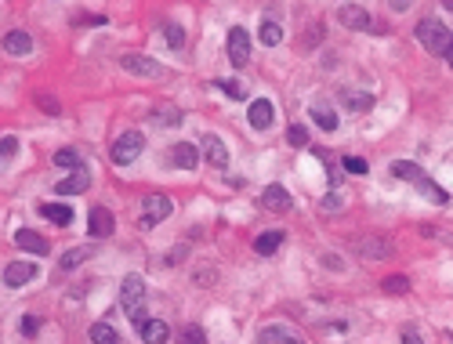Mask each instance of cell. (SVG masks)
<instances>
[{
	"instance_id": "cell-1",
	"label": "cell",
	"mask_w": 453,
	"mask_h": 344,
	"mask_svg": "<svg viewBox=\"0 0 453 344\" xmlns=\"http://www.w3.org/2000/svg\"><path fill=\"white\" fill-rule=\"evenodd\" d=\"M388 170H392V178H403V181H410V185H414V188L421 192L424 200H431L435 207H446V203H449L446 188H439V185L431 181V178L424 174V170H421L417 163H410V160H395V163L388 167Z\"/></svg>"
},
{
	"instance_id": "cell-2",
	"label": "cell",
	"mask_w": 453,
	"mask_h": 344,
	"mask_svg": "<svg viewBox=\"0 0 453 344\" xmlns=\"http://www.w3.org/2000/svg\"><path fill=\"white\" fill-rule=\"evenodd\" d=\"M120 305L127 312V319L135 322V330L145 322V279L142 275H123V283H120Z\"/></svg>"
},
{
	"instance_id": "cell-3",
	"label": "cell",
	"mask_w": 453,
	"mask_h": 344,
	"mask_svg": "<svg viewBox=\"0 0 453 344\" xmlns=\"http://www.w3.org/2000/svg\"><path fill=\"white\" fill-rule=\"evenodd\" d=\"M417 40L424 44V51H431V55H446V48H449V29L439 22V18H421L417 22Z\"/></svg>"
},
{
	"instance_id": "cell-4",
	"label": "cell",
	"mask_w": 453,
	"mask_h": 344,
	"mask_svg": "<svg viewBox=\"0 0 453 344\" xmlns=\"http://www.w3.org/2000/svg\"><path fill=\"white\" fill-rule=\"evenodd\" d=\"M142 149H145V138L138 131H123L116 142H113V163L127 167V163H135L142 156Z\"/></svg>"
},
{
	"instance_id": "cell-5",
	"label": "cell",
	"mask_w": 453,
	"mask_h": 344,
	"mask_svg": "<svg viewBox=\"0 0 453 344\" xmlns=\"http://www.w3.org/2000/svg\"><path fill=\"white\" fill-rule=\"evenodd\" d=\"M120 66H123V73H131V76H149V80L163 76V66H160V62L149 58V55H138V51L120 55Z\"/></svg>"
},
{
	"instance_id": "cell-6",
	"label": "cell",
	"mask_w": 453,
	"mask_h": 344,
	"mask_svg": "<svg viewBox=\"0 0 453 344\" xmlns=\"http://www.w3.org/2000/svg\"><path fill=\"white\" fill-rule=\"evenodd\" d=\"M142 207H145V214H142L138 228H153V225L167 221V218H170V210H175V203H170L167 196H160V192H153V196H145V200H142Z\"/></svg>"
},
{
	"instance_id": "cell-7",
	"label": "cell",
	"mask_w": 453,
	"mask_h": 344,
	"mask_svg": "<svg viewBox=\"0 0 453 344\" xmlns=\"http://www.w3.org/2000/svg\"><path fill=\"white\" fill-rule=\"evenodd\" d=\"M352 250L359 257H370V261H384V257H392V240H381V235H356L352 240Z\"/></svg>"
},
{
	"instance_id": "cell-8",
	"label": "cell",
	"mask_w": 453,
	"mask_h": 344,
	"mask_svg": "<svg viewBox=\"0 0 453 344\" xmlns=\"http://www.w3.org/2000/svg\"><path fill=\"white\" fill-rule=\"evenodd\" d=\"M229 62L236 69L250 66V33L243 26H232L229 29Z\"/></svg>"
},
{
	"instance_id": "cell-9",
	"label": "cell",
	"mask_w": 453,
	"mask_h": 344,
	"mask_svg": "<svg viewBox=\"0 0 453 344\" xmlns=\"http://www.w3.org/2000/svg\"><path fill=\"white\" fill-rule=\"evenodd\" d=\"M116 228V218H113V210H105V207H95L91 210V218H88V232L95 235V240H109Z\"/></svg>"
},
{
	"instance_id": "cell-10",
	"label": "cell",
	"mask_w": 453,
	"mask_h": 344,
	"mask_svg": "<svg viewBox=\"0 0 453 344\" xmlns=\"http://www.w3.org/2000/svg\"><path fill=\"white\" fill-rule=\"evenodd\" d=\"M337 18H341V26H349V29H370L374 26V18L366 8H356V4H341L337 8Z\"/></svg>"
},
{
	"instance_id": "cell-11",
	"label": "cell",
	"mask_w": 453,
	"mask_h": 344,
	"mask_svg": "<svg viewBox=\"0 0 453 344\" xmlns=\"http://www.w3.org/2000/svg\"><path fill=\"white\" fill-rule=\"evenodd\" d=\"M337 102H341L349 113H370V109H374V95H370V91H356V88H344V91L337 95Z\"/></svg>"
},
{
	"instance_id": "cell-12",
	"label": "cell",
	"mask_w": 453,
	"mask_h": 344,
	"mask_svg": "<svg viewBox=\"0 0 453 344\" xmlns=\"http://www.w3.org/2000/svg\"><path fill=\"white\" fill-rule=\"evenodd\" d=\"M15 247H18V250H29V254H36V257H48V250H51V243L44 240V235H36L33 228H18V232H15Z\"/></svg>"
},
{
	"instance_id": "cell-13",
	"label": "cell",
	"mask_w": 453,
	"mask_h": 344,
	"mask_svg": "<svg viewBox=\"0 0 453 344\" xmlns=\"http://www.w3.org/2000/svg\"><path fill=\"white\" fill-rule=\"evenodd\" d=\"M170 163H175L178 170H196V163H200L196 145L192 142H175L170 145Z\"/></svg>"
},
{
	"instance_id": "cell-14",
	"label": "cell",
	"mask_w": 453,
	"mask_h": 344,
	"mask_svg": "<svg viewBox=\"0 0 453 344\" xmlns=\"http://www.w3.org/2000/svg\"><path fill=\"white\" fill-rule=\"evenodd\" d=\"M272 116H276V109H272V102H269V98H257V102H250V113H247V120H250L254 131H269V127H272Z\"/></svg>"
},
{
	"instance_id": "cell-15",
	"label": "cell",
	"mask_w": 453,
	"mask_h": 344,
	"mask_svg": "<svg viewBox=\"0 0 453 344\" xmlns=\"http://www.w3.org/2000/svg\"><path fill=\"white\" fill-rule=\"evenodd\" d=\"M36 275V265L33 261H11L8 268H4V287H26L29 283V279Z\"/></svg>"
},
{
	"instance_id": "cell-16",
	"label": "cell",
	"mask_w": 453,
	"mask_h": 344,
	"mask_svg": "<svg viewBox=\"0 0 453 344\" xmlns=\"http://www.w3.org/2000/svg\"><path fill=\"white\" fill-rule=\"evenodd\" d=\"M88 188H91V174H88V170H73L69 178H62L55 185L58 196H80V192H88Z\"/></svg>"
},
{
	"instance_id": "cell-17",
	"label": "cell",
	"mask_w": 453,
	"mask_h": 344,
	"mask_svg": "<svg viewBox=\"0 0 453 344\" xmlns=\"http://www.w3.org/2000/svg\"><path fill=\"white\" fill-rule=\"evenodd\" d=\"M262 203H265V210H276V214H287V210L294 207L290 192H287L283 185H269V188L262 192Z\"/></svg>"
},
{
	"instance_id": "cell-18",
	"label": "cell",
	"mask_w": 453,
	"mask_h": 344,
	"mask_svg": "<svg viewBox=\"0 0 453 344\" xmlns=\"http://www.w3.org/2000/svg\"><path fill=\"white\" fill-rule=\"evenodd\" d=\"M257 344H305L301 340V333H294L290 326H265L262 333H257Z\"/></svg>"
},
{
	"instance_id": "cell-19",
	"label": "cell",
	"mask_w": 453,
	"mask_h": 344,
	"mask_svg": "<svg viewBox=\"0 0 453 344\" xmlns=\"http://www.w3.org/2000/svg\"><path fill=\"white\" fill-rule=\"evenodd\" d=\"M29 51H33V36H29L26 29H11V33L4 36V55L22 58V55H29Z\"/></svg>"
},
{
	"instance_id": "cell-20",
	"label": "cell",
	"mask_w": 453,
	"mask_h": 344,
	"mask_svg": "<svg viewBox=\"0 0 453 344\" xmlns=\"http://www.w3.org/2000/svg\"><path fill=\"white\" fill-rule=\"evenodd\" d=\"M138 337L145 340V344H167V337H170V326L163 319H145L142 326H138Z\"/></svg>"
},
{
	"instance_id": "cell-21",
	"label": "cell",
	"mask_w": 453,
	"mask_h": 344,
	"mask_svg": "<svg viewBox=\"0 0 453 344\" xmlns=\"http://www.w3.org/2000/svg\"><path fill=\"white\" fill-rule=\"evenodd\" d=\"M203 145H207V163H210L214 170H225V167H229V149H225V142H222L218 135H207Z\"/></svg>"
},
{
	"instance_id": "cell-22",
	"label": "cell",
	"mask_w": 453,
	"mask_h": 344,
	"mask_svg": "<svg viewBox=\"0 0 453 344\" xmlns=\"http://www.w3.org/2000/svg\"><path fill=\"white\" fill-rule=\"evenodd\" d=\"M279 243H283V232L279 228H272V232H262L254 240V254H262V257H269V254H276L279 250Z\"/></svg>"
},
{
	"instance_id": "cell-23",
	"label": "cell",
	"mask_w": 453,
	"mask_h": 344,
	"mask_svg": "<svg viewBox=\"0 0 453 344\" xmlns=\"http://www.w3.org/2000/svg\"><path fill=\"white\" fill-rule=\"evenodd\" d=\"M40 214L55 225H73V210L66 203H40Z\"/></svg>"
},
{
	"instance_id": "cell-24",
	"label": "cell",
	"mask_w": 453,
	"mask_h": 344,
	"mask_svg": "<svg viewBox=\"0 0 453 344\" xmlns=\"http://www.w3.org/2000/svg\"><path fill=\"white\" fill-rule=\"evenodd\" d=\"M91 344H120V333L109 326V322H95V326L88 330Z\"/></svg>"
},
{
	"instance_id": "cell-25",
	"label": "cell",
	"mask_w": 453,
	"mask_h": 344,
	"mask_svg": "<svg viewBox=\"0 0 453 344\" xmlns=\"http://www.w3.org/2000/svg\"><path fill=\"white\" fill-rule=\"evenodd\" d=\"M257 36H262V44H265V48H276L279 40H283V26L272 22V18H265V22H262V33H257Z\"/></svg>"
},
{
	"instance_id": "cell-26",
	"label": "cell",
	"mask_w": 453,
	"mask_h": 344,
	"mask_svg": "<svg viewBox=\"0 0 453 344\" xmlns=\"http://www.w3.org/2000/svg\"><path fill=\"white\" fill-rule=\"evenodd\" d=\"M312 120H316L327 135H330V131H337V113H334V109H327V105H316V109H312Z\"/></svg>"
},
{
	"instance_id": "cell-27",
	"label": "cell",
	"mask_w": 453,
	"mask_h": 344,
	"mask_svg": "<svg viewBox=\"0 0 453 344\" xmlns=\"http://www.w3.org/2000/svg\"><path fill=\"white\" fill-rule=\"evenodd\" d=\"M88 257H91V247H73V250H66V257H62V268H66V272H73L76 265H83V261H88Z\"/></svg>"
},
{
	"instance_id": "cell-28",
	"label": "cell",
	"mask_w": 453,
	"mask_h": 344,
	"mask_svg": "<svg viewBox=\"0 0 453 344\" xmlns=\"http://www.w3.org/2000/svg\"><path fill=\"white\" fill-rule=\"evenodd\" d=\"M153 120H156L160 127H178V123H182V109H175V105H163V109L153 113Z\"/></svg>"
},
{
	"instance_id": "cell-29",
	"label": "cell",
	"mask_w": 453,
	"mask_h": 344,
	"mask_svg": "<svg viewBox=\"0 0 453 344\" xmlns=\"http://www.w3.org/2000/svg\"><path fill=\"white\" fill-rule=\"evenodd\" d=\"M163 36H167V44L175 48V51L185 44V29H182L178 22H167V26H163Z\"/></svg>"
},
{
	"instance_id": "cell-30",
	"label": "cell",
	"mask_w": 453,
	"mask_h": 344,
	"mask_svg": "<svg viewBox=\"0 0 453 344\" xmlns=\"http://www.w3.org/2000/svg\"><path fill=\"white\" fill-rule=\"evenodd\" d=\"M287 142H290L294 149H305V145H309V131H305L301 123H290V127H287Z\"/></svg>"
},
{
	"instance_id": "cell-31",
	"label": "cell",
	"mask_w": 453,
	"mask_h": 344,
	"mask_svg": "<svg viewBox=\"0 0 453 344\" xmlns=\"http://www.w3.org/2000/svg\"><path fill=\"white\" fill-rule=\"evenodd\" d=\"M178 344H207V333H203L200 326H185V330L178 333Z\"/></svg>"
},
{
	"instance_id": "cell-32",
	"label": "cell",
	"mask_w": 453,
	"mask_h": 344,
	"mask_svg": "<svg viewBox=\"0 0 453 344\" xmlns=\"http://www.w3.org/2000/svg\"><path fill=\"white\" fill-rule=\"evenodd\" d=\"M15 153H18V138L4 135V138H0V167H4V163H8Z\"/></svg>"
},
{
	"instance_id": "cell-33",
	"label": "cell",
	"mask_w": 453,
	"mask_h": 344,
	"mask_svg": "<svg viewBox=\"0 0 453 344\" xmlns=\"http://www.w3.org/2000/svg\"><path fill=\"white\" fill-rule=\"evenodd\" d=\"M410 290V279L406 275H388L384 279V294H406Z\"/></svg>"
},
{
	"instance_id": "cell-34",
	"label": "cell",
	"mask_w": 453,
	"mask_h": 344,
	"mask_svg": "<svg viewBox=\"0 0 453 344\" xmlns=\"http://www.w3.org/2000/svg\"><path fill=\"white\" fill-rule=\"evenodd\" d=\"M36 105H40V109H44L48 116H58V113H62V105H58V98H55V95H44V91L36 95Z\"/></svg>"
},
{
	"instance_id": "cell-35",
	"label": "cell",
	"mask_w": 453,
	"mask_h": 344,
	"mask_svg": "<svg viewBox=\"0 0 453 344\" xmlns=\"http://www.w3.org/2000/svg\"><path fill=\"white\" fill-rule=\"evenodd\" d=\"M55 163H58V167H80V153H76V149H58V153H55Z\"/></svg>"
},
{
	"instance_id": "cell-36",
	"label": "cell",
	"mask_w": 453,
	"mask_h": 344,
	"mask_svg": "<svg viewBox=\"0 0 453 344\" xmlns=\"http://www.w3.org/2000/svg\"><path fill=\"white\" fill-rule=\"evenodd\" d=\"M218 88H222L229 98H236V102H240V98H247V91L240 88V80H232V76H229V80H218Z\"/></svg>"
},
{
	"instance_id": "cell-37",
	"label": "cell",
	"mask_w": 453,
	"mask_h": 344,
	"mask_svg": "<svg viewBox=\"0 0 453 344\" xmlns=\"http://www.w3.org/2000/svg\"><path fill=\"white\" fill-rule=\"evenodd\" d=\"M341 167L349 170V174H366V160H363V156H344Z\"/></svg>"
},
{
	"instance_id": "cell-38",
	"label": "cell",
	"mask_w": 453,
	"mask_h": 344,
	"mask_svg": "<svg viewBox=\"0 0 453 344\" xmlns=\"http://www.w3.org/2000/svg\"><path fill=\"white\" fill-rule=\"evenodd\" d=\"M319 40H323V26L316 22V26H312V29H309L305 36H301V48H309V51H312V48L319 44Z\"/></svg>"
},
{
	"instance_id": "cell-39",
	"label": "cell",
	"mask_w": 453,
	"mask_h": 344,
	"mask_svg": "<svg viewBox=\"0 0 453 344\" xmlns=\"http://www.w3.org/2000/svg\"><path fill=\"white\" fill-rule=\"evenodd\" d=\"M344 207V200H341V192H330L327 200H323V214H334V210H341Z\"/></svg>"
},
{
	"instance_id": "cell-40",
	"label": "cell",
	"mask_w": 453,
	"mask_h": 344,
	"mask_svg": "<svg viewBox=\"0 0 453 344\" xmlns=\"http://www.w3.org/2000/svg\"><path fill=\"white\" fill-rule=\"evenodd\" d=\"M36 330H40V319H36V315H22V333L33 337Z\"/></svg>"
},
{
	"instance_id": "cell-41",
	"label": "cell",
	"mask_w": 453,
	"mask_h": 344,
	"mask_svg": "<svg viewBox=\"0 0 453 344\" xmlns=\"http://www.w3.org/2000/svg\"><path fill=\"white\" fill-rule=\"evenodd\" d=\"M403 344H424V340H421V333H417L414 326H406V330H403Z\"/></svg>"
},
{
	"instance_id": "cell-42",
	"label": "cell",
	"mask_w": 453,
	"mask_h": 344,
	"mask_svg": "<svg viewBox=\"0 0 453 344\" xmlns=\"http://www.w3.org/2000/svg\"><path fill=\"white\" fill-rule=\"evenodd\" d=\"M323 265H327V268H337V272L344 268V265L337 261V257H334V254H323Z\"/></svg>"
},
{
	"instance_id": "cell-43",
	"label": "cell",
	"mask_w": 453,
	"mask_h": 344,
	"mask_svg": "<svg viewBox=\"0 0 453 344\" xmlns=\"http://www.w3.org/2000/svg\"><path fill=\"white\" fill-rule=\"evenodd\" d=\"M446 62H449V69H453V40H449V48H446Z\"/></svg>"
},
{
	"instance_id": "cell-44",
	"label": "cell",
	"mask_w": 453,
	"mask_h": 344,
	"mask_svg": "<svg viewBox=\"0 0 453 344\" xmlns=\"http://www.w3.org/2000/svg\"><path fill=\"white\" fill-rule=\"evenodd\" d=\"M446 8H449V11H453V0H446Z\"/></svg>"
}]
</instances>
